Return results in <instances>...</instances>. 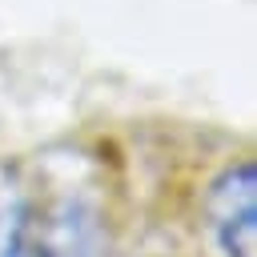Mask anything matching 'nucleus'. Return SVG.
Listing matches in <instances>:
<instances>
[{
	"label": "nucleus",
	"instance_id": "obj_1",
	"mask_svg": "<svg viewBox=\"0 0 257 257\" xmlns=\"http://www.w3.org/2000/svg\"><path fill=\"white\" fill-rule=\"evenodd\" d=\"M28 257H112L108 209L80 157L44 161Z\"/></svg>",
	"mask_w": 257,
	"mask_h": 257
},
{
	"label": "nucleus",
	"instance_id": "obj_2",
	"mask_svg": "<svg viewBox=\"0 0 257 257\" xmlns=\"http://www.w3.org/2000/svg\"><path fill=\"white\" fill-rule=\"evenodd\" d=\"M205 229L221 257H257V165H225L205 193Z\"/></svg>",
	"mask_w": 257,
	"mask_h": 257
},
{
	"label": "nucleus",
	"instance_id": "obj_3",
	"mask_svg": "<svg viewBox=\"0 0 257 257\" xmlns=\"http://www.w3.org/2000/svg\"><path fill=\"white\" fill-rule=\"evenodd\" d=\"M32 213H36V185L16 161H0V257H28Z\"/></svg>",
	"mask_w": 257,
	"mask_h": 257
}]
</instances>
